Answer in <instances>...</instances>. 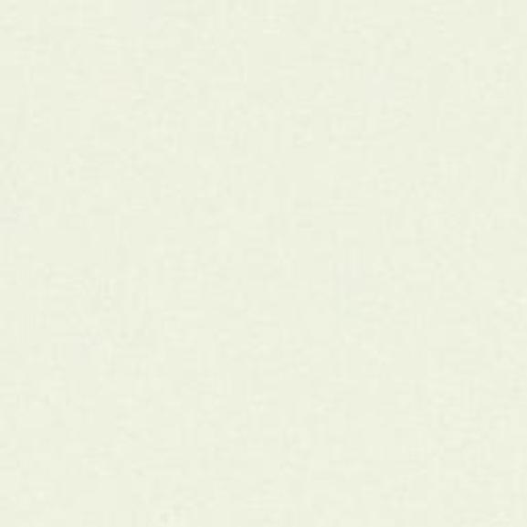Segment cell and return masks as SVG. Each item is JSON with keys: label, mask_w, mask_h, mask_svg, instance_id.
<instances>
[{"label": "cell", "mask_w": 527, "mask_h": 527, "mask_svg": "<svg viewBox=\"0 0 527 527\" xmlns=\"http://www.w3.org/2000/svg\"><path fill=\"white\" fill-rule=\"evenodd\" d=\"M392 89L394 85V72L387 67H371L364 70L363 75V91L367 95H385L384 87Z\"/></svg>", "instance_id": "6da1fadb"}, {"label": "cell", "mask_w": 527, "mask_h": 527, "mask_svg": "<svg viewBox=\"0 0 527 527\" xmlns=\"http://www.w3.org/2000/svg\"><path fill=\"white\" fill-rule=\"evenodd\" d=\"M523 19H525V23H527V5H525V17H523Z\"/></svg>", "instance_id": "7a4b0ae2"}]
</instances>
